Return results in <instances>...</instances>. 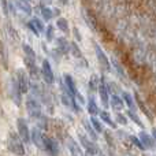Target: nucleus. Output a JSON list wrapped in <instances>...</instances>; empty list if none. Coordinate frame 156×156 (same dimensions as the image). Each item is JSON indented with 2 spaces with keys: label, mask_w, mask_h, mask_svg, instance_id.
Instances as JSON below:
<instances>
[{
  "label": "nucleus",
  "mask_w": 156,
  "mask_h": 156,
  "mask_svg": "<svg viewBox=\"0 0 156 156\" xmlns=\"http://www.w3.org/2000/svg\"><path fill=\"white\" fill-rule=\"evenodd\" d=\"M7 29H8V32H10L11 37H12V38H15V40H16V38H18V33H16V30H14L11 25H7Z\"/></svg>",
  "instance_id": "nucleus-36"
},
{
  "label": "nucleus",
  "mask_w": 156,
  "mask_h": 156,
  "mask_svg": "<svg viewBox=\"0 0 156 156\" xmlns=\"http://www.w3.org/2000/svg\"><path fill=\"white\" fill-rule=\"evenodd\" d=\"M7 148L11 154L16 155V156H25L26 151H25V145L23 141L21 140V137L18 136V133L15 132H10L7 137Z\"/></svg>",
  "instance_id": "nucleus-1"
},
{
  "label": "nucleus",
  "mask_w": 156,
  "mask_h": 156,
  "mask_svg": "<svg viewBox=\"0 0 156 156\" xmlns=\"http://www.w3.org/2000/svg\"><path fill=\"white\" fill-rule=\"evenodd\" d=\"M67 147H69V149H70V154L73 156H85L83 155L82 147H81L76 140H73V138H69L67 140Z\"/></svg>",
  "instance_id": "nucleus-12"
},
{
  "label": "nucleus",
  "mask_w": 156,
  "mask_h": 156,
  "mask_svg": "<svg viewBox=\"0 0 156 156\" xmlns=\"http://www.w3.org/2000/svg\"><path fill=\"white\" fill-rule=\"evenodd\" d=\"M22 49H23V52H25V56L32 58V59H36V58H37L34 49H33L29 44H22Z\"/></svg>",
  "instance_id": "nucleus-25"
},
{
  "label": "nucleus",
  "mask_w": 156,
  "mask_h": 156,
  "mask_svg": "<svg viewBox=\"0 0 156 156\" xmlns=\"http://www.w3.org/2000/svg\"><path fill=\"white\" fill-rule=\"evenodd\" d=\"M138 138H140V141L143 143V145L145 147V148H151V147L155 145V138L151 137V136H148L147 133H144V132L140 133V137Z\"/></svg>",
  "instance_id": "nucleus-16"
},
{
  "label": "nucleus",
  "mask_w": 156,
  "mask_h": 156,
  "mask_svg": "<svg viewBox=\"0 0 156 156\" xmlns=\"http://www.w3.org/2000/svg\"><path fill=\"white\" fill-rule=\"evenodd\" d=\"M80 143H81V147H82V149L86 152L88 155H90V156H94V155H97L99 154V147L96 145V143H94L93 140H90V138H88L86 136H83V134H81L80 133Z\"/></svg>",
  "instance_id": "nucleus-4"
},
{
  "label": "nucleus",
  "mask_w": 156,
  "mask_h": 156,
  "mask_svg": "<svg viewBox=\"0 0 156 156\" xmlns=\"http://www.w3.org/2000/svg\"><path fill=\"white\" fill-rule=\"evenodd\" d=\"M94 51H96V56H97V60H99L100 66H101L105 71H108L111 67V65H110V60H108L107 55L103 52V49L100 48V45H97V44L94 45Z\"/></svg>",
  "instance_id": "nucleus-10"
},
{
  "label": "nucleus",
  "mask_w": 156,
  "mask_h": 156,
  "mask_svg": "<svg viewBox=\"0 0 156 156\" xmlns=\"http://www.w3.org/2000/svg\"><path fill=\"white\" fill-rule=\"evenodd\" d=\"M40 3H41V4H47V3H48V4H49V3H51V0H40Z\"/></svg>",
  "instance_id": "nucleus-39"
},
{
  "label": "nucleus",
  "mask_w": 156,
  "mask_h": 156,
  "mask_svg": "<svg viewBox=\"0 0 156 156\" xmlns=\"http://www.w3.org/2000/svg\"><path fill=\"white\" fill-rule=\"evenodd\" d=\"M56 49L60 54H67V52H70V43L63 37L56 38Z\"/></svg>",
  "instance_id": "nucleus-14"
},
{
  "label": "nucleus",
  "mask_w": 156,
  "mask_h": 156,
  "mask_svg": "<svg viewBox=\"0 0 156 156\" xmlns=\"http://www.w3.org/2000/svg\"><path fill=\"white\" fill-rule=\"evenodd\" d=\"M27 2H30V0H27Z\"/></svg>",
  "instance_id": "nucleus-42"
},
{
  "label": "nucleus",
  "mask_w": 156,
  "mask_h": 156,
  "mask_svg": "<svg viewBox=\"0 0 156 156\" xmlns=\"http://www.w3.org/2000/svg\"><path fill=\"white\" fill-rule=\"evenodd\" d=\"M122 99H123V101L126 103V105L130 108V111H134L136 110V104H134V100H133V97L130 96L127 92H123L122 93Z\"/></svg>",
  "instance_id": "nucleus-20"
},
{
  "label": "nucleus",
  "mask_w": 156,
  "mask_h": 156,
  "mask_svg": "<svg viewBox=\"0 0 156 156\" xmlns=\"http://www.w3.org/2000/svg\"><path fill=\"white\" fill-rule=\"evenodd\" d=\"M110 105L116 111V112H118V111H121L122 108H123L125 101H123V99H122V97L116 96V94H112V96L110 97Z\"/></svg>",
  "instance_id": "nucleus-15"
},
{
  "label": "nucleus",
  "mask_w": 156,
  "mask_h": 156,
  "mask_svg": "<svg viewBox=\"0 0 156 156\" xmlns=\"http://www.w3.org/2000/svg\"><path fill=\"white\" fill-rule=\"evenodd\" d=\"M99 83H100L99 78H97L96 76H92L90 77V81H89V88H90V90L92 92L97 90V88H99Z\"/></svg>",
  "instance_id": "nucleus-30"
},
{
  "label": "nucleus",
  "mask_w": 156,
  "mask_h": 156,
  "mask_svg": "<svg viewBox=\"0 0 156 156\" xmlns=\"http://www.w3.org/2000/svg\"><path fill=\"white\" fill-rule=\"evenodd\" d=\"M127 116H129V118L132 119V121L134 122L136 125H137V126H140L141 129H144V125H143V122H141L140 119H138V116L134 114V111H130V110H129V111H127Z\"/></svg>",
  "instance_id": "nucleus-28"
},
{
  "label": "nucleus",
  "mask_w": 156,
  "mask_h": 156,
  "mask_svg": "<svg viewBox=\"0 0 156 156\" xmlns=\"http://www.w3.org/2000/svg\"><path fill=\"white\" fill-rule=\"evenodd\" d=\"M44 151L49 156H59V145H58V141L51 137L44 136Z\"/></svg>",
  "instance_id": "nucleus-7"
},
{
  "label": "nucleus",
  "mask_w": 156,
  "mask_h": 156,
  "mask_svg": "<svg viewBox=\"0 0 156 156\" xmlns=\"http://www.w3.org/2000/svg\"><path fill=\"white\" fill-rule=\"evenodd\" d=\"M73 34L76 36V40L77 41H81V34H80V32H78L77 27H74V29H73Z\"/></svg>",
  "instance_id": "nucleus-38"
},
{
  "label": "nucleus",
  "mask_w": 156,
  "mask_h": 156,
  "mask_svg": "<svg viewBox=\"0 0 156 156\" xmlns=\"http://www.w3.org/2000/svg\"><path fill=\"white\" fill-rule=\"evenodd\" d=\"M26 111H27V114H29L30 118L36 119V121H38V119L43 116V111H41L40 101L33 96H27V99H26Z\"/></svg>",
  "instance_id": "nucleus-2"
},
{
  "label": "nucleus",
  "mask_w": 156,
  "mask_h": 156,
  "mask_svg": "<svg viewBox=\"0 0 156 156\" xmlns=\"http://www.w3.org/2000/svg\"><path fill=\"white\" fill-rule=\"evenodd\" d=\"M59 3H62L63 5H67L69 4V0H59Z\"/></svg>",
  "instance_id": "nucleus-40"
},
{
  "label": "nucleus",
  "mask_w": 156,
  "mask_h": 156,
  "mask_svg": "<svg viewBox=\"0 0 156 156\" xmlns=\"http://www.w3.org/2000/svg\"><path fill=\"white\" fill-rule=\"evenodd\" d=\"M40 71H41V77H43V80L45 81V83H48V85H52V83L55 82L54 71H52L51 63L48 62V59H44V60H43Z\"/></svg>",
  "instance_id": "nucleus-6"
},
{
  "label": "nucleus",
  "mask_w": 156,
  "mask_h": 156,
  "mask_svg": "<svg viewBox=\"0 0 156 156\" xmlns=\"http://www.w3.org/2000/svg\"><path fill=\"white\" fill-rule=\"evenodd\" d=\"M32 22H33V25H34V26L37 27V30H38L40 33L45 32V25H44V22L41 21L40 18H33V19H32Z\"/></svg>",
  "instance_id": "nucleus-29"
},
{
  "label": "nucleus",
  "mask_w": 156,
  "mask_h": 156,
  "mask_svg": "<svg viewBox=\"0 0 156 156\" xmlns=\"http://www.w3.org/2000/svg\"><path fill=\"white\" fill-rule=\"evenodd\" d=\"M70 52L76 59H82V52H81L80 47L77 45V43H74V41L70 43Z\"/></svg>",
  "instance_id": "nucleus-23"
},
{
  "label": "nucleus",
  "mask_w": 156,
  "mask_h": 156,
  "mask_svg": "<svg viewBox=\"0 0 156 156\" xmlns=\"http://www.w3.org/2000/svg\"><path fill=\"white\" fill-rule=\"evenodd\" d=\"M15 7H16V10L21 11V12L26 16H30L33 12L30 2H27V0H15Z\"/></svg>",
  "instance_id": "nucleus-11"
},
{
  "label": "nucleus",
  "mask_w": 156,
  "mask_h": 156,
  "mask_svg": "<svg viewBox=\"0 0 156 156\" xmlns=\"http://www.w3.org/2000/svg\"><path fill=\"white\" fill-rule=\"evenodd\" d=\"M15 80L18 82V86L21 89L22 94L23 93H27L30 89V77L29 74H26V71L23 69H18L16 70V74H15Z\"/></svg>",
  "instance_id": "nucleus-3"
},
{
  "label": "nucleus",
  "mask_w": 156,
  "mask_h": 156,
  "mask_svg": "<svg viewBox=\"0 0 156 156\" xmlns=\"http://www.w3.org/2000/svg\"><path fill=\"white\" fill-rule=\"evenodd\" d=\"M16 129H18V136L21 137V140L26 144L30 143V129L27 126L26 119L18 118V121H16Z\"/></svg>",
  "instance_id": "nucleus-5"
},
{
  "label": "nucleus",
  "mask_w": 156,
  "mask_h": 156,
  "mask_svg": "<svg viewBox=\"0 0 156 156\" xmlns=\"http://www.w3.org/2000/svg\"><path fill=\"white\" fill-rule=\"evenodd\" d=\"M112 63H114V66H115V69H116V71H119V76H121L122 78L125 77V73H123V69L121 67V65H119L116 60H112Z\"/></svg>",
  "instance_id": "nucleus-35"
},
{
  "label": "nucleus",
  "mask_w": 156,
  "mask_h": 156,
  "mask_svg": "<svg viewBox=\"0 0 156 156\" xmlns=\"http://www.w3.org/2000/svg\"><path fill=\"white\" fill-rule=\"evenodd\" d=\"M56 27L63 33H69V30H70V27H69V21L66 18H62V16H59V18L56 19Z\"/></svg>",
  "instance_id": "nucleus-18"
},
{
  "label": "nucleus",
  "mask_w": 156,
  "mask_h": 156,
  "mask_svg": "<svg viewBox=\"0 0 156 156\" xmlns=\"http://www.w3.org/2000/svg\"><path fill=\"white\" fill-rule=\"evenodd\" d=\"M116 122H118L119 125H127V119H126V116L123 115V114H121V112H116Z\"/></svg>",
  "instance_id": "nucleus-33"
},
{
  "label": "nucleus",
  "mask_w": 156,
  "mask_h": 156,
  "mask_svg": "<svg viewBox=\"0 0 156 156\" xmlns=\"http://www.w3.org/2000/svg\"><path fill=\"white\" fill-rule=\"evenodd\" d=\"M99 115H100V118H101V121L104 122V123H107L110 127H115V123H114V121L111 119V115L107 112V111H100Z\"/></svg>",
  "instance_id": "nucleus-22"
},
{
  "label": "nucleus",
  "mask_w": 156,
  "mask_h": 156,
  "mask_svg": "<svg viewBox=\"0 0 156 156\" xmlns=\"http://www.w3.org/2000/svg\"><path fill=\"white\" fill-rule=\"evenodd\" d=\"M129 140H130V141H132V143H133V144H134V145H136V147H137V148H140V149H141V151H145V147H144V145H143V143H141V141H140V138L134 137V136H130V137H129Z\"/></svg>",
  "instance_id": "nucleus-31"
},
{
  "label": "nucleus",
  "mask_w": 156,
  "mask_h": 156,
  "mask_svg": "<svg viewBox=\"0 0 156 156\" xmlns=\"http://www.w3.org/2000/svg\"><path fill=\"white\" fill-rule=\"evenodd\" d=\"M104 133V136H105V138H107V141H108V144H110L111 147H114L115 145V144H114V141H112V136H111V133H105V132H103Z\"/></svg>",
  "instance_id": "nucleus-37"
},
{
  "label": "nucleus",
  "mask_w": 156,
  "mask_h": 156,
  "mask_svg": "<svg viewBox=\"0 0 156 156\" xmlns=\"http://www.w3.org/2000/svg\"><path fill=\"white\" fill-rule=\"evenodd\" d=\"M0 7H2L3 15L7 16L10 12V7H8V0H0Z\"/></svg>",
  "instance_id": "nucleus-32"
},
{
  "label": "nucleus",
  "mask_w": 156,
  "mask_h": 156,
  "mask_svg": "<svg viewBox=\"0 0 156 156\" xmlns=\"http://www.w3.org/2000/svg\"><path fill=\"white\" fill-rule=\"evenodd\" d=\"M90 125H92V126H93V129L96 130L97 133H103V132H104V129H103V125H101V122H100L97 118H94V116H92V118H90Z\"/></svg>",
  "instance_id": "nucleus-27"
},
{
  "label": "nucleus",
  "mask_w": 156,
  "mask_h": 156,
  "mask_svg": "<svg viewBox=\"0 0 156 156\" xmlns=\"http://www.w3.org/2000/svg\"><path fill=\"white\" fill-rule=\"evenodd\" d=\"M86 107H88V112L92 116L97 115V114L100 112V111H99V107H97V104H96V101H94L92 97L88 100V105H86Z\"/></svg>",
  "instance_id": "nucleus-19"
},
{
  "label": "nucleus",
  "mask_w": 156,
  "mask_h": 156,
  "mask_svg": "<svg viewBox=\"0 0 156 156\" xmlns=\"http://www.w3.org/2000/svg\"><path fill=\"white\" fill-rule=\"evenodd\" d=\"M65 86H66V89H67V92L70 93V96L76 97V94L78 93L77 86H76V82H74L73 77L69 76V74H66L65 76Z\"/></svg>",
  "instance_id": "nucleus-13"
},
{
  "label": "nucleus",
  "mask_w": 156,
  "mask_h": 156,
  "mask_svg": "<svg viewBox=\"0 0 156 156\" xmlns=\"http://www.w3.org/2000/svg\"><path fill=\"white\" fill-rule=\"evenodd\" d=\"M30 141H32L38 149H43L44 151V134L41 133V130L38 129V127H34V129L30 132Z\"/></svg>",
  "instance_id": "nucleus-9"
},
{
  "label": "nucleus",
  "mask_w": 156,
  "mask_h": 156,
  "mask_svg": "<svg viewBox=\"0 0 156 156\" xmlns=\"http://www.w3.org/2000/svg\"><path fill=\"white\" fill-rule=\"evenodd\" d=\"M97 92H99V96H100V100H101V104L104 105V107H108V105H110V90H108V85L105 83L104 78H101V80H100Z\"/></svg>",
  "instance_id": "nucleus-8"
},
{
  "label": "nucleus",
  "mask_w": 156,
  "mask_h": 156,
  "mask_svg": "<svg viewBox=\"0 0 156 156\" xmlns=\"http://www.w3.org/2000/svg\"><path fill=\"white\" fill-rule=\"evenodd\" d=\"M83 127H85V130H86V133L89 134V137H90V140H93V141H96L97 140V132L93 129V126L90 125V122H83Z\"/></svg>",
  "instance_id": "nucleus-21"
},
{
  "label": "nucleus",
  "mask_w": 156,
  "mask_h": 156,
  "mask_svg": "<svg viewBox=\"0 0 156 156\" xmlns=\"http://www.w3.org/2000/svg\"><path fill=\"white\" fill-rule=\"evenodd\" d=\"M136 100H137V104H138V107L141 108V111H143V112L147 116H148V119H149V121H152V114L148 111V108H147V105L144 104V101L140 99V96H138V94H136Z\"/></svg>",
  "instance_id": "nucleus-24"
},
{
  "label": "nucleus",
  "mask_w": 156,
  "mask_h": 156,
  "mask_svg": "<svg viewBox=\"0 0 156 156\" xmlns=\"http://www.w3.org/2000/svg\"><path fill=\"white\" fill-rule=\"evenodd\" d=\"M40 14H41V16H43L44 21H51V19L54 18V10L49 8L48 5H41Z\"/></svg>",
  "instance_id": "nucleus-17"
},
{
  "label": "nucleus",
  "mask_w": 156,
  "mask_h": 156,
  "mask_svg": "<svg viewBox=\"0 0 156 156\" xmlns=\"http://www.w3.org/2000/svg\"><path fill=\"white\" fill-rule=\"evenodd\" d=\"M26 26H27V29H29L30 32L33 33V34H36V36H37V37H38V36H40V32H38V30H37V27H36L34 25H33V22H32V21H29V22H27V23H26Z\"/></svg>",
  "instance_id": "nucleus-34"
},
{
  "label": "nucleus",
  "mask_w": 156,
  "mask_h": 156,
  "mask_svg": "<svg viewBox=\"0 0 156 156\" xmlns=\"http://www.w3.org/2000/svg\"><path fill=\"white\" fill-rule=\"evenodd\" d=\"M154 138H155V141H156V129L154 130Z\"/></svg>",
  "instance_id": "nucleus-41"
},
{
  "label": "nucleus",
  "mask_w": 156,
  "mask_h": 156,
  "mask_svg": "<svg viewBox=\"0 0 156 156\" xmlns=\"http://www.w3.org/2000/svg\"><path fill=\"white\" fill-rule=\"evenodd\" d=\"M45 38L48 43H51V41H54L55 38V27L52 26V25H48V27H45Z\"/></svg>",
  "instance_id": "nucleus-26"
}]
</instances>
